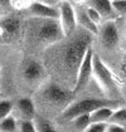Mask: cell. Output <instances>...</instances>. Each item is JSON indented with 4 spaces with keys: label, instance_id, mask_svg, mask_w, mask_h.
Returning <instances> with one entry per match:
<instances>
[{
    "label": "cell",
    "instance_id": "6da1fadb",
    "mask_svg": "<svg viewBox=\"0 0 126 132\" xmlns=\"http://www.w3.org/2000/svg\"><path fill=\"white\" fill-rule=\"evenodd\" d=\"M92 37V34L80 28L72 35L48 48L45 71L54 74L56 79L52 82L73 91L80 65L86 53L91 49Z\"/></svg>",
    "mask_w": 126,
    "mask_h": 132
},
{
    "label": "cell",
    "instance_id": "7a4b0ae2",
    "mask_svg": "<svg viewBox=\"0 0 126 132\" xmlns=\"http://www.w3.org/2000/svg\"><path fill=\"white\" fill-rule=\"evenodd\" d=\"M74 98L73 91L59 86L56 82H47L37 92L33 102L35 110L38 107L45 108L47 113H54V117L57 118L74 101Z\"/></svg>",
    "mask_w": 126,
    "mask_h": 132
},
{
    "label": "cell",
    "instance_id": "3957f363",
    "mask_svg": "<svg viewBox=\"0 0 126 132\" xmlns=\"http://www.w3.org/2000/svg\"><path fill=\"white\" fill-rule=\"evenodd\" d=\"M27 29L29 39L44 47H52L64 39L62 28L58 20L54 19H35L30 18Z\"/></svg>",
    "mask_w": 126,
    "mask_h": 132
},
{
    "label": "cell",
    "instance_id": "277c9868",
    "mask_svg": "<svg viewBox=\"0 0 126 132\" xmlns=\"http://www.w3.org/2000/svg\"><path fill=\"white\" fill-rule=\"evenodd\" d=\"M120 104L121 102L117 100H108V98H101V97H84L81 100L73 101L56 120H58L63 125H67L68 122H71L78 116L91 114L93 111L102 107L119 108Z\"/></svg>",
    "mask_w": 126,
    "mask_h": 132
},
{
    "label": "cell",
    "instance_id": "5b68a950",
    "mask_svg": "<svg viewBox=\"0 0 126 132\" xmlns=\"http://www.w3.org/2000/svg\"><path fill=\"white\" fill-rule=\"evenodd\" d=\"M92 78L94 79L96 84L100 87V89L107 96L108 100H115L116 91V82L114 78V74L108 69V67L102 62V59L93 53L92 58Z\"/></svg>",
    "mask_w": 126,
    "mask_h": 132
},
{
    "label": "cell",
    "instance_id": "8992f818",
    "mask_svg": "<svg viewBox=\"0 0 126 132\" xmlns=\"http://www.w3.org/2000/svg\"><path fill=\"white\" fill-rule=\"evenodd\" d=\"M92 58H93V51L91 48L86 53L83 61L80 65L77 78H76V84L73 88L74 96L83 93L87 89V87L90 86V83L92 82Z\"/></svg>",
    "mask_w": 126,
    "mask_h": 132
},
{
    "label": "cell",
    "instance_id": "52a82bcc",
    "mask_svg": "<svg viewBox=\"0 0 126 132\" xmlns=\"http://www.w3.org/2000/svg\"><path fill=\"white\" fill-rule=\"evenodd\" d=\"M58 21L61 24L64 38L72 35L77 30V21H76V11L72 1H61L58 6Z\"/></svg>",
    "mask_w": 126,
    "mask_h": 132
},
{
    "label": "cell",
    "instance_id": "ba28073f",
    "mask_svg": "<svg viewBox=\"0 0 126 132\" xmlns=\"http://www.w3.org/2000/svg\"><path fill=\"white\" fill-rule=\"evenodd\" d=\"M98 38L100 44L106 51H112L119 45L120 42V34L116 25L115 20L112 21H104L98 27Z\"/></svg>",
    "mask_w": 126,
    "mask_h": 132
},
{
    "label": "cell",
    "instance_id": "9c48e42d",
    "mask_svg": "<svg viewBox=\"0 0 126 132\" xmlns=\"http://www.w3.org/2000/svg\"><path fill=\"white\" fill-rule=\"evenodd\" d=\"M11 116L17 121H33L37 116L34 102L29 97H21L17 102H13Z\"/></svg>",
    "mask_w": 126,
    "mask_h": 132
},
{
    "label": "cell",
    "instance_id": "30bf717a",
    "mask_svg": "<svg viewBox=\"0 0 126 132\" xmlns=\"http://www.w3.org/2000/svg\"><path fill=\"white\" fill-rule=\"evenodd\" d=\"M45 76V68L41 62L35 59H28L24 63L21 69V77L27 83H37L43 79Z\"/></svg>",
    "mask_w": 126,
    "mask_h": 132
},
{
    "label": "cell",
    "instance_id": "8fae6325",
    "mask_svg": "<svg viewBox=\"0 0 126 132\" xmlns=\"http://www.w3.org/2000/svg\"><path fill=\"white\" fill-rule=\"evenodd\" d=\"M27 11H28L30 18H35V19H54V20H58V16H59L58 8L49 6L44 1H32Z\"/></svg>",
    "mask_w": 126,
    "mask_h": 132
},
{
    "label": "cell",
    "instance_id": "7c38bea8",
    "mask_svg": "<svg viewBox=\"0 0 126 132\" xmlns=\"http://www.w3.org/2000/svg\"><path fill=\"white\" fill-rule=\"evenodd\" d=\"M21 30V23L18 18H5L0 21V39L10 42L15 39Z\"/></svg>",
    "mask_w": 126,
    "mask_h": 132
},
{
    "label": "cell",
    "instance_id": "4fadbf2b",
    "mask_svg": "<svg viewBox=\"0 0 126 132\" xmlns=\"http://www.w3.org/2000/svg\"><path fill=\"white\" fill-rule=\"evenodd\" d=\"M74 11H76V21H77V27H80L81 29L88 31L92 35L98 34V27L94 25L92 21L88 19L87 14H86V6L84 3H73Z\"/></svg>",
    "mask_w": 126,
    "mask_h": 132
},
{
    "label": "cell",
    "instance_id": "5bb4252c",
    "mask_svg": "<svg viewBox=\"0 0 126 132\" xmlns=\"http://www.w3.org/2000/svg\"><path fill=\"white\" fill-rule=\"evenodd\" d=\"M84 3L88 6L93 8L94 10L101 15L102 20L112 21L117 18L114 9H112L111 1H106V0H91V1H84Z\"/></svg>",
    "mask_w": 126,
    "mask_h": 132
},
{
    "label": "cell",
    "instance_id": "9a60e30c",
    "mask_svg": "<svg viewBox=\"0 0 126 132\" xmlns=\"http://www.w3.org/2000/svg\"><path fill=\"white\" fill-rule=\"evenodd\" d=\"M115 110L116 108H111V107L98 108L90 114V121H91V123H107L112 112Z\"/></svg>",
    "mask_w": 126,
    "mask_h": 132
},
{
    "label": "cell",
    "instance_id": "2e32d148",
    "mask_svg": "<svg viewBox=\"0 0 126 132\" xmlns=\"http://www.w3.org/2000/svg\"><path fill=\"white\" fill-rule=\"evenodd\" d=\"M90 125H91L90 114L78 116V117H76L71 122L67 123V126L72 130V132H83L90 127Z\"/></svg>",
    "mask_w": 126,
    "mask_h": 132
},
{
    "label": "cell",
    "instance_id": "e0dca14e",
    "mask_svg": "<svg viewBox=\"0 0 126 132\" xmlns=\"http://www.w3.org/2000/svg\"><path fill=\"white\" fill-rule=\"evenodd\" d=\"M107 125H115L120 126L122 128H126V108L125 107H119L112 112Z\"/></svg>",
    "mask_w": 126,
    "mask_h": 132
},
{
    "label": "cell",
    "instance_id": "ac0fdd59",
    "mask_svg": "<svg viewBox=\"0 0 126 132\" xmlns=\"http://www.w3.org/2000/svg\"><path fill=\"white\" fill-rule=\"evenodd\" d=\"M33 121H34V125H35L37 132H58L57 127L48 118H44L42 116L37 114Z\"/></svg>",
    "mask_w": 126,
    "mask_h": 132
},
{
    "label": "cell",
    "instance_id": "d6986e66",
    "mask_svg": "<svg viewBox=\"0 0 126 132\" xmlns=\"http://www.w3.org/2000/svg\"><path fill=\"white\" fill-rule=\"evenodd\" d=\"M17 128H18V121L11 114L4 118L3 121H0V132H17Z\"/></svg>",
    "mask_w": 126,
    "mask_h": 132
},
{
    "label": "cell",
    "instance_id": "ffe728a7",
    "mask_svg": "<svg viewBox=\"0 0 126 132\" xmlns=\"http://www.w3.org/2000/svg\"><path fill=\"white\" fill-rule=\"evenodd\" d=\"M13 111V102L8 100H0V121L9 117Z\"/></svg>",
    "mask_w": 126,
    "mask_h": 132
},
{
    "label": "cell",
    "instance_id": "44dd1931",
    "mask_svg": "<svg viewBox=\"0 0 126 132\" xmlns=\"http://www.w3.org/2000/svg\"><path fill=\"white\" fill-rule=\"evenodd\" d=\"M84 6H86V14H87V16H88V19L93 23L94 25H97V27H100L104 20H102V18H101V15L97 13V11L94 10L93 8H91V6H88L86 3H84Z\"/></svg>",
    "mask_w": 126,
    "mask_h": 132
},
{
    "label": "cell",
    "instance_id": "7402d4cb",
    "mask_svg": "<svg viewBox=\"0 0 126 132\" xmlns=\"http://www.w3.org/2000/svg\"><path fill=\"white\" fill-rule=\"evenodd\" d=\"M17 132H37L34 121H18Z\"/></svg>",
    "mask_w": 126,
    "mask_h": 132
},
{
    "label": "cell",
    "instance_id": "603a6c76",
    "mask_svg": "<svg viewBox=\"0 0 126 132\" xmlns=\"http://www.w3.org/2000/svg\"><path fill=\"white\" fill-rule=\"evenodd\" d=\"M111 5H112V9L115 11L116 16H124L126 15V1H111Z\"/></svg>",
    "mask_w": 126,
    "mask_h": 132
},
{
    "label": "cell",
    "instance_id": "cb8c5ba5",
    "mask_svg": "<svg viewBox=\"0 0 126 132\" xmlns=\"http://www.w3.org/2000/svg\"><path fill=\"white\" fill-rule=\"evenodd\" d=\"M10 3V6L11 9L14 10H28L29 5H30L32 1H28V0H14V1H9Z\"/></svg>",
    "mask_w": 126,
    "mask_h": 132
},
{
    "label": "cell",
    "instance_id": "d4e9b609",
    "mask_svg": "<svg viewBox=\"0 0 126 132\" xmlns=\"http://www.w3.org/2000/svg\"><path fill=\"white\" fill-rule=\"evenodd\" d=\"M107 123H91L90 127L83 132H106Z\"/></svg>",
    "mask_w": 126,
    "mask_h": 132
},
{
    "label": "cell",
    "instance_id": "484cf974",
    "mask_svg": "<svg viewBox=\"0 0 126 132\" xmlns=\"http://www.w3.org/2000/svg\"><path fill=\"white\" fill-rule=\"evenodd\" d=\"M106 132H126V128H122L120 126H115V125H107Z\"/></svg>",
    "mask_w": 126,
    "mask_h": 132
},
{
    "label": "cell",
    "instance_id": "4316f807",
    "mask_svg": "<svg viewBox=\"0 0 126 132\" xmlns=\"http://www.w3.org/2000/svg\"><path fill=\"white\" fill-rule=\"evenodd\" d=\"M3 15V10H1V6H0V16Z\"/></svg>",
    "mask_w": 126,
    "mask_h": 132
},
{
    "label": "cell",
    "instance_id": "83f0119b",
    "mask_svg": "<svg viewBox=\"0 0 126 132\" xmlns=\"http://www.w3.org/2000/svg\"><path fill=\"white\" fill-rule=\"evenodd\" d=\"M125 35H126V23H125Z\"/></svg>",
    "mask_w": 126,
    "mask_h": 132
},
{
    "label": "cell",
    "instance_id": "f1b7e54d",
    "mask_svg": "<svg viewBox=\"0 0 126 132\" xmlns=\"http://www.w3.org/2000/svg\"><path fill=\"white\" fill-rule=\"evenodd\" d=\"M0 79H1V69H0Z\"/></svg>",
    "mask_w": 126,
    "mask_h": 132
},
{
    "label": "cell",
    "instance_id": "f546056e",
    "mask_svg": "<svg viewBox=\"0 0 126 132\" xmlns=\"http://www.w3.org/2000/svg\"><path fill=\"white\" fill-rule=\"evenodd\" d=\"M0 93H1V89H0Z\"/></svg>",
    "mask_w": 126,
    "mask_h": 132
}]
</instances>
